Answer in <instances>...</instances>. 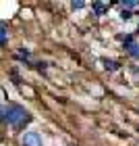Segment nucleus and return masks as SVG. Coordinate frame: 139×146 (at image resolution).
Instances as JSON below:
<instances>
[{"instance_id": "nucleus-1", "label": "nucleus", "mask_w": 139, "mask_h": 146, "mask_svg": "<svg viewBox=\"0 0 139 146\" xmlns=\"http://www.w3.org/2000/svg\"><path fill=\"white\" fill-rule=\"evenodd\" d=\"M2 121H9V125L21 129L25 123L31 121V115L21 104H9V107H2Z\"/></svg>"}, {"instance_id": "nucleus-2", "label": "nucleus", "mask_w": 139, "mask_h": 146, "mask_svg": "<svg viewBox=\"0 0 139 146\" xmlns=\"http://www.w3.org/2000/svg\"><path fill=\"white\" fill-rule=\"evenodd\" d=\"M23 146H44L42 136H39L37 131H27V134L23 136Z\"/></svg>"}, {"instance_id": "nucleus-3", "label": "nucleus", "mask_w": 139, "mask_h": 146, "mask_svg": "<svg viewBox=\"0 0 139 146\" xmlns=\"http://www.w3.org/2000/svg\"><path fill=\"white\" fill-rule=\"evenodd\" d=\"M91 9H94L96 15H106L108 9H110V4H106V2H94V4H91Z\"/></svg>"}, {"instance_id": "nucleus-4", "label": "nucleus", "mask_w": 139, "mask_h": 146, "mask_svg": "<svg viewBox=\"0 0 139 146\" xmlns=\"http://www.w3.org/2000/svg\"><path fill=\"white\" fill-rule=\"evenodd\" d=\"M127 48V52L131 56H135V58H139V44L137 42H133V44H129V46H125Z\"/></svg>"}, {"instance_id": "nucleus-5", "label": "nucleus", "mask_w": 139, "mask_h": 146, "mask_svg": "<svg viewBox=\"0 0 139 146\" xmlns=\"http://www.w3.org/2000/svg\"><path fill=\"white\" fill-rule=\"evenodd\" d=\"M104 67L108 69V71H116L118 67H121V65H118L116 61H108V58H106V61H104Z\"/></svg>"}, {"instance_id": "nucleus-6", "label": "nucleus", "mask_w": 139, "mask_h": 146, "mask_svg": "<svg viewBox=\"0 0 139 146\" xmlns=\"http://www.w3.org/2000/svg\"><path fill=\"white\" fill-rule=\"evenodd\" d=\"M123 6H125V9H135V6L139 4V2H135V0H123V2H121Z\"/></svg>"}, {"instance_id": "nucleus-7", "label": "nucleus", "mask_w": 139, "mask_h": 146, "mask_svg": "<svg viewBox=\"0 0 139 146\" xmlns=\"http://www.w3.org/2000/svg\"><path fill=\"white\" fill-rule=\"evenodd\" d=\"M0 42H2V46H6V25L0 27Z\"/></svg>"}, {"instance_id": "nucleus-8", "label": "nucleus", "mask_w": 139, "mask_h": 146, "mask_svg": "<svg viewBox=\"0 0 139 146\" xmlns=\"http://www.w3.org/2000/svg\"><path fill=\"white\" fill-rule=\"evenodd\" d=\"M121 19H123V21H129V19H131V13H129L127 9H123V13H121Z\"/></svg>"}, {"instance_id": "nucleus-9", "label": "nucleus", "mask_w": 139, "mask_h": 146, "mask_svg": "<svg viewBox=\"0 0 139 146\" xmlns=\"http://www.w3.org/2000/svg\"><path fill=\"white\" fill-rule=\"evenodd\" d=\"M71 6H73V9H83V6H85V2H81V0H77V2H71Z\"/></svg>"}]
</instances>
